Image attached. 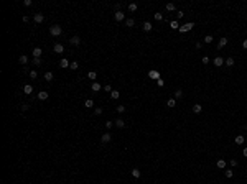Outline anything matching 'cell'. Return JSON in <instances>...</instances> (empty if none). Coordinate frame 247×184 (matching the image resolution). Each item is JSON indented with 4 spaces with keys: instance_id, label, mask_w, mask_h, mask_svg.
<instances>
[{
    "instance_id": "obj_1",
    "label": "cell",
    "mask_w": 247,
    "mask_h": 184,
    "mask_svg": "<svg viewBox=\"0 0 247 184\" xmlns=\"http://www.w3.org/2000/svg\"><path fill=\"white\" fill-rule=\"evenodd\" d=\"M61 33H63V26H59V25L49 26V35H51V36H59Z\"/></svg>"
},
{
    "instance_id": "obj_2",
    "label": "cell",
    "mask_w": 247,
    "mask_h": 184,
    "mask_svg": "<svg viewBox=\"0 0 247 184\" xmlns=\"http://www.w3.org/2000/svg\"><path fill=\"white\" fill-rule=\"evenodd\" d=\"M193 26H194V23H186V25H183V26H180V33H186V31H190V30H193Z\"/></svg>"
},
{
    "instance_id": "obj_3",
    "label": "cell",
    "mask_w": 247,
    "mask_h": 184,
    "mask_svg": "<svg viewBox=\"0 0 247 184\" xmlns=\"http://www.w3.org/2000/svg\"><path fill=\"white\" fill-rule=\"evenodd\" d=\"M112 141V137H110V133H104L101 137V143H104V145H107V143H110Z\"/></svg>"
},
{
    "instance_id": "obj_4",
    "label": "cell",
    "mask_w": 247,
    "mask_h": 184,
    "mask_svg": "<svg viewBox=\"0 0 247 184\" xmlns=\"http://www.w3.org/2000/svg\"><path fill=\"white\" fill-rule=\"evenodd\" d=\"M148 77H150V79L158 81V79H160V72H158V71H155V69H152V71H148Z\"/></svg>"
},
{
    "instance_id": "obj_5",
    "label": "cell",
    "mask_w": 247,
    "mask_h": 184,
    "mask_svg": "<svg viewBox=\"0 0 247 184\" xmlns=\"http://www.w3.org/2000/svg\"><path fill=\"white\" fill-rule=\"evenodd\" d=\"M33 20H35V23H43L45 21V17H43V13H35Z\"/></svg>"
},
{
    "instance_id": "obj_6",
    "label": "cell",
    "mask_w": 247,
    "mask_h": 184,
    "mask_svg": "<svg viewBox=\"0 0 247 184\" xmlns=\"http://www.w3.org/2000/svg\"><path fill=\"white\" fill-rule=\"evenodd\" d=\"M114 17H115V21H122V20L125 18V13L124 12H115Z\"/></svg>"
},
{
    "instance_id": "obj_7",
    "label": "cell",
    "mask_w": 247,
    "mask_h": 184,
    "mask_svg": "<svg viewBox=\"0 0 247 184\" xmlns=\"http://www.w3.org/2000/svg\"><path fill=\"white\" fill-rule=\"evenodd\" d=\"M212 63H214V66H218V67H221V66L224 64V59H222V58H221V56H216V58H214V61H212Z\"/></svg>"
},
{
    "instance_id": "obj_8",
    "label": "cell",
    "mask_w": 247,
    "mask_h": 184,
    "mask_svg": "<svg viewBox=\"0 0 247 184\" xmlns=\"http://www.w3.org/2000/svg\"><path fill=\"white\" fill-rule=\"evenodd\" d=\"M53 49H55V53H64V46L61 45V43H56V45L53 46Z\"/></svg>"
},
{
    "instance_id": "obj_9",
    "label": "cell",
    "mask_w": 247,
    "mask_h": 184,
    "mask_svg": "<svg viewBox=\"0 0 247 184\" xmlns=\"http://www.w3.org/2000/svg\"><path fill=\"white\" fill-rule=\"evenodd\" d=\"M48 97H49V94H48V92H46V91H41V92H38V99H40V100H46Z\"/></svg>"
},
{
    "instance_id": "obj_10",
    "label": "cell",
    "mask_w": 247,
    "mask_h": 184,
    "mask_svg": "<svg viewBox=\"0 0 247 184\" xmlns=\"http://www.w3.org/2000/svg\"><path fill=\"white\" fill-rule=\"evenodd\" d=\"M101 89H102V85L99 82H92V85H91V91L92 92H99Z\"/></svg>"
},
{
    "instance_id": "obj_11",
    "label": "cell",
    "mask_w": 247,
    "mask_h": 184,
    "mask_svg": "<svg viewBox=\"0 0 247 184\" xmlns=\"http://www.w3.org/2000/svg\"><path fill=\"white\" fill-rule=\"evenodd\" d=\"M227 41H229L227 38H221V39H219V43H218V49H221V48H224V46L227 45Z\"/></svg>"
},
{
    "instance_id": "obj_12",
    "label": "cell",
    "mask_w": 247,
    "mask_h": 184,
    "mask_svg": "<svg viewBox=\"0 0 247 184\" xmlns=\"http://www.w3.org/2000/svg\"><path fill=\"white\" fill-rule=\"evenodd\" d=\"M69 43H71L73 46H78L79 43H81V38H79V36H73L71 39H69Z\"/></svg>"
},
{
    "instance_id": "obj_13",
    "label": "cell",
    "mask_w": 247,
    "mask_h": 184,
    "mask_svg": "<svg viewBox=\"0 0 247 184\" xmlns=\"http://www.w3.org/2000/svg\"><path fill=\"white\" fill-rule=\"evenodd\" d=\"M23 92H25L27 95H30V94L33 92V85H30V84H27V85H23Z\"/></svg>"
},
{
    "instance_id": "obj_14",
    "label": "cell",
    "mask_w": 247,
    "mask_h": 184,
    "mask_svg": "<svg viewBox=\"0 0 247 184\" xmlns=\"http://www.w3.org/2000/svg\"><path fill=\"white\" fill-rule=\"evenodd\" d=\"M226 164H227V163H226L224 159H218V163H216V166H218L219 169H226Z\"/></svg>"
},
{
    "instance_id": "obj_15",
    "label": "cell",
    "mask_w": 247,
    "mask_h": 184,
    "mask_svg": "<svg viewBox=\"0 0 247 184\" xmlns=\"http://www.w3.org/2000/svg\"><path fill=\"white\" fill-rule=\"evenodd\" d=\"M84 107H86V109H92V107H94V100H92V99H87V100L84 102Z\"/></svg>"
},
{
    "instance_id": "obj_16",
    "label": "cell",
    "mask_w": 247,
    "mask_h": 184,
    "mask_svg": "<svg viewBox=\"0 0 247 184\" xmlns=\"http://www.w3.org/2000/svg\"><path fill=\"white\" fill-rule=\"evenodd\" d=\"M69 64H71V63H69L66 58H63V59H61V63H59V66H61L63 69H64V67H69Z\"/></svg>"
},
{
    "instance_id": "obj_17",
    "label": "cell",
    "mask_w": 247,
    "mask_h": 184,
    "mask_svg": "<svg viewBox=\"0 0 247 184\" xmlns=\"http://www.w3.org/2000/svg\"><path fill=\"white\" fill-rule=\"evenodd\" d=\"M201 110H203V107L199 105V104H194V105H193V112H194V113H201Z\"/></svg>"
},
{
    "instance_id": "obj_18",
    "label": "cell",
    "mask_w": 247,
    "mask_h": 184,
    "mask_svg": "<svg viewBox=\"0 0 247 184\" xmlns=\"http://www.w3.org/2000/svg\"><path fill=\"white\" fill-rule=\"evenodd\" d=\"M115 125H117V128H124V127H125V122H124L122 118H117L115 120Z\"/></svg>"
},
{
    "instance_id": "obj_19",
    "label": "cell",
    "mask_w": 247,
    "mask_h": 184,
    "mask_svg": "<svg viewBox=\"0 0 247 184\" xmlns=\"http://www.w3.org/2000/svg\"><path fill=\"white\" fill-rule=\"evenodd\" d=\"M45 81H48V82H51V81H53V72H51V71L45 72Z\"/></svg>"
},
{
    "instance_id": "obj_20",
    "label": "cell",
    "mask_w": 247,
    "mask_h": 184,
    "mask_svg": "<svg viewBox=\"0 0 247 184\" xmlns=\"http://www.w3.org/2000/svg\"><path fill=\"white\" fill-rule=\"evenodd\" d=\"M170 28H171V30H180V25H178V20H173V21L170 23Z\"/></svg>"
},
{
    "instance_id": "obj_21",
    "label": "cell",
    "mask_w": 247,
    "mask_h": 184,
    "mask_svg": "<svg viewBox=\"0 0 247 184\" xmlns=\"http://www.w3.org/2000/svg\"><path fill=\"white\" fill-rule=\"evenodd\" d=\"M152 28H153V25H152L150 21H145V23H143V30H145V31H152Z\"/></svg>"
},
{
    "instance_id": "obj_22",
    "label": "cell",
    "mask_w": 247,
    "mask_h": 184,
    "mask_svg": "<svg viewBox=\"0 0 247 184\" xmlns=\"http://www.w3.org/2000/svg\"><path fill=\"white\" fill-rule=\"evenodd\" d=\"M18 61H20V64H23V66H25V64L28 63V58H27L25 54H21V56L18 58Z\"/></svg>"
},
{
    "instance_id": "obj_23",
    "label": "cell",
    "mask_w": 247,
    "mask_h": 184,
    "mask_svg": "<svg viewBox=\"0 0 247 184\" xmlns=\"http://www.w3.org/2000/svg\"><path fill=\"white\" fill-rule=\"evenodd\" d=\"M41 53H43V51H41V48H35V49H33V56H35V58H40V56H41Z\"/></svg>"
},
{
    "instance_id": "obj_24",
    "label": "cell",
    "mask_w": 247,
    "mask_h": 184,
    "mask_svg": "<svg viewBox=\"0 0 247 184\" xmlns=\"http://www.w3.org/2000/svg\"><path fill=\"white\" fill-rule=\"evenodd\" d=\"M132 176H134V177H137V179H138V177L142 176V173H140V169H137V168H135V169H132Z\"/></svg>"
},
{
    "instance_id": "obj_25",
    "label": "cell",
    "mask_w": 247,
    "mask_h": 184,
    "mask_svg": "<svg viewBox=\"0 0 247 184\" xmlns=\"http://www.w3.org/2000/svg\"><path fill=\"white\" fill-rule=\"evenodd\" d=\"M175 3H166V12H175Z\"/></svg>"
},
{
    "instance_id": "obj_26",
    "label": "cell",
    "mask_w": 247,
    "mask_h": 184,
    "mask_svg": "<svg viewBox=\"0 0 247 184\" xmlns=\"http://www.w3.org/2000/svg\"><path fill=\"white\" fill-rule=\"evenodd\" d=\"M125 25H127L128 28H130V26H134V25H135V20H134V18H127V21H125Z\"/></svg>"
},
{
    "instance_id": "obj_27",
    "label": "cell",
    "mask_w": 247,
    "mask_h": 184,
    "mask_svg": "<svg viewBox=\"0 0 247 184\" xmlns=\"http://www.w3.org/2000/svg\"><path fill=\"white\" fill-rule=\"evenodd\" d=\"M224 64L226 66H234V58H227V59L224 61Z\"/></svg>"
},
{
    "instance_id": "obj_28",
    "label": "cell",
    "mask_w": 247,
    "mask_h": 184,
    "mask_svg": "<svg viewBox=\"0 0 247 184\" xmlns=\"http://www.w3.org/2000/svg\"><path fill=\"white\" fill-rule=\"evenodd\" d=\"M166 105H168V107H170V109H173L175 105H176V100H175V99H170V100L166 102Z\"/></svg>"
},
{
    "instance_id": "obj_29",
    "label": "cell",
    "mask_w": 247,
    "mask_h": 184,
    "mask_svg": "<svg viewBox=\"0 0 247 184\" xmlns=\"http://www.w3.org/2000/svg\"><path fill=\"white\" fill-rule=\"evenodd\" d=\"M224 174H226V177H232L234 176V169H226Z\"/></svg>"
},
{
    "instance_id": "obj_30",
    "label": "cell",
    "mask_w": 247,
    "mask_h": 184,
    "mask_svg": "<svg viewBox=\"0 0 247 184\" xmlns=\"http://www.w3.org/2000/svg\"><path fill=\"white\" fill-rule=\"evenodd\" d=\"M119 95H120L119 91H112V92H110V97H112L114 100H115V99H119Z\"/></svg>"
},
{
    "instance_id": "obj_31",
    "label": "cell",
    "mask_w": 247,
    "mask_h": 184,
    "mask_svg": "<svg viewBox=\"0 0 247 184\" xmlns=\"http://www.w3.org/2000/svg\"><path fill=\"white\" fill-rule=\"evenodd\" d=\"M236 143H237V145H242V143H244V137H242V135L236 137Z\"/></svg>"
},
{
    "instance_id": "obj_32",
    "label": "cell",
    "mask_w": 247,
    "mask_h": 184,
    "mask_svg": "<svg viewBox=\"0 0 247 184\" xmlns=\"http://www.w3.org/2000/svg\"><path fill=\"white\" fill-rule=\"evenodd\" d=\"M87 77H89V79H92V81H94V79H96V77H97V74H96V71H91V72L87 74Z\"/></svg>"
},
{
    "instance_id": "obj_33",
    "label": "cell",
    "mask_w": 247,
    "mask_h": 184,
    "mask_svg": "<svg viewBox=\"0 0 247 184\" xmlns=\"http://www.w3.org/2000/svg\"><path fill=\"white\" fill-rule=\"evenodd\" d=\"M181 97H183V92H181L180 89H178V91L175 92V99H181Z\"/></svg>"
},
{
    "instance_id": "obj_34",
    "label": "cell",
    "mask_w": 247,
    "mask_h": 184,
    "mask_svg": "<svg viewBox=\"0 0 247 184\" xmlns=\"http://www.w3.org/2000/svg\"><path fill=\"white\" fill-rule=\"evenodd\" d=\"M128 10L130 12H135L137 10V3H128Z\"/></svg>"
},
{
    "instance_id": "obj_35",
    "label": "cell",
    "mask_w": 247,
    "mask_h": 184,
    "mask_svg": "<svg viewBox=\"0 0 247 184\" xmlns=\"http://www.w3.org/2000/svg\"><path fill=\"white\" fill-rule=\"evenodd\" d=\"M28 74H30V77H31V79H36V77H38V72H36V71H30Z\"/></svg>"
},
{
    "instance_id": "obj_36",
    "label": "cell",
    "mask_w": 247,
    "mask_h": 184,
    "mask_svg": "<svg viewBox=\"0 0 247 184\" xmlns=\"http://www.w3.org/2000/svg\"><path fill=\"white\" fill-rule=\"evenodd\" d=\"M69 67H71V69H73V71H76V69H78V67H79V64H78V63H76V61H74V63H71V64H69Z\"/></svg>"
},
{
    "instance_id": "obj_37",
    "label": "cell",
    "mask_w": 247,
    "mask_h": 184,
    "mask_svg": "<svg viewBox=\"0 0 247 184\" xmlns=\"http://www.w3.org/2000/svg\"><path fill=\"white\" fill-rule=\"evenodd\" d=\"M204 43H208V45H209V43H212V36H211V35H208V36L204 38Z\"/></svg>"
},
{
    "instance_id": "obj_38",
    "label": "cell",
    "mask_w": 247,
    "mask_h": 184,
    "mask_svg": "<svg viewBox=\"0 0 247 184\" xmlns=\"http://www.w3.org/2000/svg\"><path fill=\"white\" fill-rule=\"evenodd\" d=\"M117 112H119V113H124V112H125V107H124V105H117Z\"/></svg>"
},
{
    "instance_id": "obj_39",
    "label": "cell",
    "mask_w": 247,
    "mask_h": 184,
    "mask_svg": "<svg viewBox=\"0 0 247 184\" xmlns=\"http://www.w3.org/2000/svg\"><path fill=\"white\" fill-rule=\"evenodd\" d=\"M155 20L162 21V20H163V15H162V13H155Z\"/></svg>"
},
{
    "instance_id": "obj_40",
    "label": "cell",
    "mask_w": 247,
    "mask_h": 184,
    "mask_svg": "<svg viewBox=\"0 0 247 184\" xmlns=\"http://www.w3.org/2000/svg\"><path fill=\"white\" fill-rule=\"evenodd\" d=\"M104 91H106V92H112V87H110V84H106V85H104Z\"/></svg>"
},
{
    "instance_id": "obj_41",
    "label": "cell",
    "mask_w": 247,
    "mask_h": 184,
    "mask_svg": "<svg viewBox=\"0 0 247 184\" xmlns=\"http://www.w3.org/2000/svg\"><path fill=\"white\" fill-rule=\"evenodd\" d=\"M183 17H184V13L181 12V10H178V12H176V18H183Z\"/></svg>"
},
{
    "instance_id": "obj_42",
    "label": "cell",
    "mask_w": 247,
    "mask_h": 184,
    "mask_svg": "<svg viewBox=\"0 0 247 184\" xmlns=\"http://www.w3.org/2000/svg\"><path fill=\"white\" fill-rule=\"evenodd\" d=\"M33 63H35V66H40V64H41V59H40V58H35Z\"/></svg>"
},
{
    "instance_id": "obj_43",
    "label": "cell",
    "mask_w": 247,
    "mask_h": 184,
    "mask_svg": "<svg viewBox=\"0 0 247 184\" xmlns=\"http://www.w3.org/2000/svg\"><path fill=\"white\" fill-rule=\"evenodd\" d=\"M229 164L232 166V168H236V166H237V161H236V159H231V161H229Z\"/></svg>"
},
{
    "instance_id": "obj_44",
    "label": "cell",
    "mask_w": 247,
    "mask_h": 184,
    "mask_svg": "<svg viewBox=\"0 0 247 184\" xmlns=\"http://www.w3.org/2000/svg\"><path fill=\"white\" fill-rule=\"evenodd\" d=\"M94 113H96V115H101V113H102V109H101V107H97V109L94 110Z\"/></svg>"
},
{
    "instance_id": "obj_45",
    "label": "cell",
    "mask_w": 247,
    "mask_h": 184,
    "mask_svg": "<svg viewBox=\"0 0 247 184\" xmlns=\"http://www.w3.org/2000/svg\"><path fill=\"white\" fill-rule=\"evenodd\" d=\"M156 84H158V85H160V87H163V85H165V82H163V79H158V81H156Z\"/></svg>"
},
{
    "instance_id": "obj_46",
    "label": "cell",
    "mask_w": 247,
    "mask_h": 184,
    "mask_svg": "<svg viewBox=\"0 0 247 184\" xmlns=\"http://www.w3.org/2000/svg\"><path fill=\"white\" fill-rule=\"evenodd\" d=\"M112 125H114L112 122H107V123H106V128H107V130H110V128H112Z\"/></svg>"
},
{
    "instance_id": "obj_47",
    "label": "cell",
    "mask_w": 247,
    "mask_h": 184,
    "mask_svg": "<svg viewBox=\"0 0 247 184\" xmlns=\"http://www.w3.org/2000/svg\"><path fill=\"white\" fill-rule=\"evenodd\" d=\"M208 63H209V58L204 56V58H203V64H208Z\"/></svg>"
},
{
    "instance_id": "obj_48",
    "label": "cell",
    "mask_w": 247,
    "mask_h": 184,
    "mask_svg": "<svg viewBox=\"0 0 247 184\" xmlns=\"http://www.w3.org/2000/svg\"><path fill=\"white\" fill-rule=\"evenodd\" d=\"M23 3H25V7H30V5H31V3H33V2H31V0H25V2H23Z\"/></svg>"
},
{
    "instance_id": "obj_49",
    "label": "cell",
    "mask_w": 247,
    "mask_h": 184,
    "mask_svg": "<svg viewBox=\"0 0 247 184\" xmlns=\"http://www.w3.org/2000/svg\"><path fill=\"white\" fill-rule=\"evenodd\" d=\"M242 48H246V49H247V39H244V41H242Z\"/></svg>"
},
{
    "instance_id": "obj_50",
    "label": "cell",
    "mask_w": 247,
    "mask_h": 184,
    "mask_svg": "<svg viewBox=\"0 0 247 184\" xmlns=\"http://www.w3.org/2000/svg\"><path fill=\"white\" fill-rule=\"evenodd\" d=\"M242 155H244V156L247 158V148H244V150H242Z\"/></svg>"
},
{
    "instance_id": "obj_51",
    "label": "cell",
    "mask_w": 247,
    "mask_h": 184,
    "mask_svg": "<svg viewBox=\"0 0 247 184\" xmlns=\"http://www.w3.org/2000/svg\"><path fill=\"white\" fill-rule=\"evenodd\" d=\"M246 130H247V125H246Z\"/></svg>"
}]
</instances>
